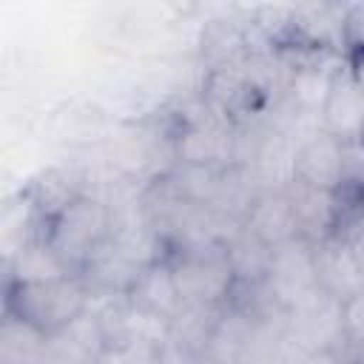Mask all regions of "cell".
Masks as SVG:
<instances>
[{"label": "cell", "mask_w": 364, "mask_h": 364, "mask_svg": "<svg viewBox=\"0 0 364 364\" xmlns=\"http://www.w3.org/2000/svg\"><path fill=\"white\" fill-rule=\"evenodd\" d=\"M264 284L270 287V296L284 310H290L293 304H299L301 299L316 293L318 282H316V253H313V245L299 236V239H290V242L273 247Z\"/></svg>", "instance_id": "5b68a950"}, {"label": "cell", "mask_w": 364, "mask_h": 364, "mask_svg": "<svg viewBox=\"0 0 364 364\" xmlns=\"http://www.w3.org/2000/svg\"><path fill=\"white\" fill-rule=\"evenodd\" d=\"M245 233H250L270 250L290 239H299V222L290 196L282 191H267L256 196L245 213Z\"/></svg>", "instance_id": "9c48e42d"}, {"label": "cell", "mask_w": 364, "mask_h": 364, "mask_svg": "<svg viewBox=\"0 0 364 364\" xmlns=\"http://www.w3.org/2000/svg\"><path fill=\"white\" fill-rule=\"evenodd\" d=\"M60 276H74V273L60 262V256L43 239L20 247V253L14 259L11 282H48V279H60Z\"/></svg>", "instance_id": "9a60e30c"}, {"label": "cell", "mask_w": 364, "mask_h": 364, "mask_svg": "<svg viewBox=\"0 0 364 364\" xmlns=\"http://www.w3.org/2000/svg\"><path fill=\"white\" fill-rule=\"evenodd\" d=\"M111 230H114L111 210L100 199L71 196L51 210L46 222V233L40 239L74 273L85 267L91 253L111 236Z\"/></svg>", "instance_id": "7a4b0ae2"}, {"label": "cell", "mask_w": 364, "mask_h": 364, "mask_svg": "<svg viewBox=\"0 0 364 364\" xmlns=\"http://www.w3.org/2000/svg\"><path fill=\"white\" fill-rule=\"evenodd\" d=\"M344 341L364 347V290L344 301Z\"/></svg>", "instance_id": "d6986e66"}, {"label": "cell", "mask_w": 364, "mask_h": 364, "mask_svg": "<svg viewBox=\"0 0 364 364\" xmlns=\"http://www.w3.org/2000/svg\"><path fill=\"white\" fill-rule=\"evenodd\" d=\"M321 131L338 142H358L364 134V77L353 68H336L321 105Z\"/></svg>", "instance_id": "8992f818"}, {"label": "cell", "mask_w": 364, "mask_h": 364, "mask_svg": "<svg viewBox=\"0 0 364 364\" xmlns=\"http://www.w3.org/2000/svg\"><path fill=\"white\" fill-rule=\"evenodd\" d=\"M336 71H324V68H304L293 77V100L296 108L301 114H316L321 119V105L327 100L330 82H333Z\"/></svg>", "instance_id": "e0dca14e"}, {"label": "cell", "mask_w": 364, "mask_h": 364, "mask_svg": "<svg viewBox=\"0 0 364 364\" xmlns=\"http://www.w3.org/2000/svg\"><path fill=\"white\" fill-rule=\"evenodd\" d=\"M91 304V290L80 276H60L48 282H11L6 313L34 324L40 333L60 336Z\"/></svg>", "instance_id": "6da1fadb"}, {"label": "cell", "mask_w": 364, "mask_h": 364, "mask_svg": "<svg viewBox=\"0 0 364 364\" xmlns=\"http://www.w3.org/2000/svg\"><path fill=\"white\" fill-rule=\"evenodd\" d=\"M284 341L299 347L301 355L313 350H333L338 341H344V301L324 290L310 293L287 310Z\"/></svg>", "instance_id": "3957f363"}, {"label": "cell", "mask_w": 364, "mask_h": 364, "mask_svg": "<svg viewBox=\"0 0 364 364\" xmlns=\"http://www.w3.org/2000/svg\"><path fill=\"white\" fill-rule=\"evenodd\" d=\"M48 336L40 333L34 324L6 313L3 336H0V355L3 364H43L48 350Z\"/></svg>", "instance_id": "4fadbf2b"}, {"label": "cell", "mask_w": 364, "mask_h": 364, "mask_svg": "<svg viewBox=\"0 0 364 364\" xmlns=\"http://www.w3.org/2000/svg\"><path fill=\"white\" fill-rule=\"evenodd\" d=\"M301 364H347L338 353H336V347L333 350H313V353H307L304 358H301Z\"/></svg>", "instance_id": "ffe728a7"}, {"label": "cell", "mask_w": 364, "mask_h": 364, "mask_svg": "<svg viewBox=\"0 0 364 364\" xmlns=\"http://www.w3.org/2000/svg\"><path fill=\"white\" fill-rule=\"evenodd\" d=\"M358 364H364V361H358Z\"/></svg>", "instance_id": "cb8c5ba5"}, {"label": "cell", "mask_w": 364, "mask_h": 364, "mask_svg": "<svg viewBox=\"0 0 364 364\" xmlns=\"http://www.w3.org/2000/svg\"><path fill=\"white\" fill-rule=\"evenodd\" d=\"M228 262L236 279L259 284L267 279V267H270V247L262 245L259 239H253L250 233H242L239 239H233L228 247Z\"/></svg>", "instance_id": "2e32d148"}, {"label": "cell", "mask_w": 364, "mask_h": 364, "mask_svg": "<svg viewBox=\"0 0 364 364\" xmlns=\"http://www.w3.org/2000/svg\"><path fill=\"white\" fill-rule=\"evenodd\" d=\"M145 264H139L131 253H125L114 236H108L85 262L82 273H85V284L91 282L94 287L105 290V293H117V296H128V290L134 287L136 276L142 273Z\"/></svg>", "instance_id": "7c38bea8"}, {"label": "cell", "mask_w": 364, "mask_h": 364, "mask_svg": "<svg viewBox=\"0 0 364 364\" xmlns=\"http://www.w3.org/2000/svg\"><path fill=\"white\" fill-rule=\"evenodd\" d=\"M350 28L358 34V43H364V9H358V14L353 17V23H350Z\"/></svg>", "instance_id": "7402d4cb"}, {"label": "cell", "mask_w": 364, "mask_h": 364, "mask_svg": "<svg viewBox=\"0 0 364 364\" xmlns=\"http://www.w3.org/2000/svg\"><path fill=\"white\" fill-rule=\"evenodd\" d=\"M290 202L296 210V222H299V236L307 239L310 245H318L330 236H336V191H324V188H310V185H290Z\"/></svg>", "instance_id": "8fae6325"}, {"label": "cell", "mask_w": 364, "mask_h": 364, "mask_svg": "<svg viewBox=\"0 0 364 364\" xmlns=\"http://www.w3.org/2000/svg\"><path fill=\"white\" fill-rule=\"evenodd\" d=\"M171 264H173L182 304L213 307L228 296L230 284L236 282L228 262V250H219V247H188L179 256V262H171Z\"/></svg>", "instance_id": "277c9868"}, {"label": "cell", "mask_w": 364, "mask_h": 364, "mask_svg": "<svg viewBox=\"0 0 364 364\" xmlns=\"http://www.w3.org/2000/svg\"><path fill=\"white\" fill-rule=\"evenodd\" d=\"M228 151H230V136H225V131L205 125V122L188 128L179 136V156L185 165L213 168V162L228 156Z\"/></svg>", "instance_id": "5bb4252c"}, {"label": "cell", "mask_w": 364, "mask_h": 364, "mask_svg": "<svg viewBox=\"0 0 364 364\" xmlns=\"http://www.w3.org/2000/svg\"><path fill=\"white\" fill-rule=\"evenodd\" d=\"M344 173V142L330 136L327 131H316L296 148L293 182L336 191Z\"/></svg>", "instance_id": "ba28073f"}, {"label": "cell", "mask_w": 364, "mask_h": 364, "mask_svg": "<svg viewBox=\"0 0 364 364\" xmlns=\"http://www.w3.org/2000/svg\"><path fill=\"white\" fill-rule=\"evenodd\" d=\"M358 142H361V145H364V134H361V139H358Z\"/></svg>", "instance_id": "603a6c76"}, {"label": "cell", "mask_w": 364, "mask_h": 364, "mask_svg": "<svg viewBox=\"0 0 364 364\" xmlns=\"http://www.w3.org/2000/svg\"><path fill=\"white\" fill-rule=\"evenodd\" d=\"M125 299L139 310H148L162 318H173L182 310V296L176 287L173 264L168 259H156V262L145 264Z\"/></svg>", "instance_id": "30bf717a"}, {"label": "cell", "mask_w": 364, "mask_h": 364, "mask_svg": "<svg viewBox=\"0 0 364 364\" xmlns=\"http://www.w3.org/2000/svg\"><path fill=\"white\" fill-rule=\"evenodd\" d=\"M313 253H316L318 290L330 293L338 301H347L364 290V262L347 239L330 236V239L313 245Z\"/></svg>", "instance_id": "52a82bcc"}, {"label": "cell", "mask_w": 364, "mask_h": 364, "mask_svg": "<svg viewBox=\"0 0 364 364\" xmlns=\"http://www.w3.org/2000/svg\"><path fill=\"white\" fill-rule=\"evenodd\" d=\"M191 364H242V361H233V358H222V355H210V353H205V355L193 358Z\"/></svg>", "instance_id": "44dd1931"}, {"label": "cell", "mask_w": 364, "mask_h": 364, "mask_svg": "<svg viewBox=\"0 0 364 364\" xmlns=\"http://www.w3.org/2000/svg\"><path fill=\"white\" fill-rule=\"evenodd\" d=\"M165 347L145 344V341H108L91 364H159Z\"/></svg>", "instance_id": "ac0fdd59"}]
</instances>
